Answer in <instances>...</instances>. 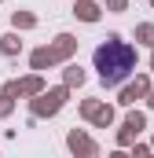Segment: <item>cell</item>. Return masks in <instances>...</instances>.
<instances>
[{
  "label": "cell",
  "mask_w": 154,
  "mask_h": 158,
  "mask_svg": "<svg viewBox=\"0 0 154 158\" xmlns=\"http://www.w3.org/2000/svg\"><path fill=\"white\" fill-rule=\"evenodd\" d=\"M132 66H136V52L125 40H107L95 48V70H99L103 85H121L132 74Z\"/></svg>",
  "instance_id": "obj_1"
}]
</instances>
